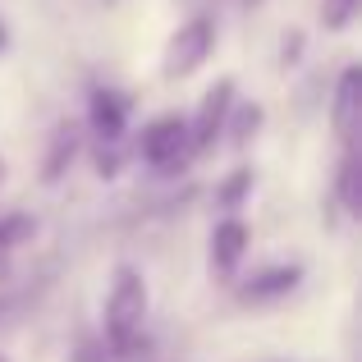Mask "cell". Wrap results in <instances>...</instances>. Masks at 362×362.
<instances>
[{"mask_svg":"<svg viewBox=\"0 0 362 362\" xmlns=\"http://www.w3.org/2000/svg\"><path fill=\"white\" fill-rule=\"evenodd\" d=\"M147 312H151L147 275H142L138 266H115L110 293H106V344L115 349V354H129V349L142 339Z\"/></svg>","mask_w":362,"mask_h":362,"instance_id":"1","label":"cell"},{"mask_svg":"<svg viewBox=\"0 0 362 362\" xmlns=\"http://www.w3.org/2000/svg\"><path fill=\"white\" fill-rule=\"evenodd\" d=\"M211 51H216V23H211V18H188V23L165 42V55H160V78L179 83V78H188V74H197Z\"/></svg>","mask_w":362,"mask_h":362,"instance_id":"2","label":"cell"},{"mask_svg":"<svg viewBox=\"0 0 362 362\" xmlns=\"http://www.w3.org/2000/svg\"><path fill=\"white\" fill-rule=\"evenodd\" d=\"M230 110H234V78H221L206 88L202 106H197V115L188 119V151H206L216 138L225 133V124H230Z\"/></svg>","mask_w":362,"mask_h":362,"instance_id":"3","label":"cell"},{"mask_svg":"<svg viewBox=\"0 0 362 362\" xmlns=\"http://www.w3.org/2000/svg\"><path fill=\"white\" fill-rule=\"evenodd\" d=\"M138 151H142V160H147L151 170H170L188 151V119H179V115L151 119L147 129H142V138H138Z\"/></svg>","mask_w":362,"mask_h":362,"instance_id":"4","label":"cell"},{"mask_svg":"<svg viewBox=\"0 0 362 362\" xmlns=\"http://www.w3.org/2000/svg\"><path fill=\"white\" fill-rule=\"evenodd\" d=\"M358 124H362V74L358 64H349L335 83V101H330V129L344 147L358 142Z\"/></svg>","mask_w":362,"mask_h":362,"instance_id":"5","label":"cell"},{"mask_svg":"<svg viewBox=\"0 0 362 362\" xmlns=\"http://www.w3.org/2000/svg\"><path fill=\"white\" fill-rule=\"evenodd\" d=\"M88 124H92L101 147H115L124 138V129H129V97L115 88H97L88 101Z\"/></svg>","mask_w":362,"mask_h":362,"instance_id":"6","label":"cell"},{"mask_svg":"<svg viewBox=\"0 0 362 362\" xmlns=\"http://www.w3.org/2000/svg\"><path fill=\"white\" fill-rule=\"evenodd\" d=\"M247 247H252V230H247L239 216H225L211 230V271L221 275V280H230V275L239 271V262L247 257Z\"/></svg>","mask_w":362,"mask_h":362,"instance_id":"7","label":"cell"},{"mask_svg":"<svg viewBox=\"0 0 362 362\" xmlns=\"http://www.w3.org/2000/svg\"><path fill=\"white\" fill-rule=\"evenodd\" d=\"M303 280V266L298 262H280V266H266V271H257L252 280H243L239 298L252 303V308H262V303H275V298H289L293 289H298Z\"/></svg>","mask_w":362,"mask_h":362,"instance_id":"8","label":"cell"},{"mask_svg":"<svg viewBox=\"0 0 362 362\" xmlns=\"http://www.w3.org/2000/svg\"><path fill=\"white\" fill-rule=\"evenodd\" d=\"M74 156H78V124H60V129L51 133V151H46V160H42V179L55 184V179L74 165Z\"/></svg>","mask_w":362,"mask_h":362,"instance_id":"9","label":"cell"},{"mask_svg":"<svg viewBox=\"0 0 362 362\" xmlns=\"http://www.w3.org/2000/svg\"><path fill=\"white\" fill-rule=\"evenodd\" d=\"M33 234H37V221H33V216H23V211L0 216V280L9 275V257L18 252V243H28Z\"/></svg>","mask_w":362,"mask_h":362,"instance_id":"10","label":"cell"},{"mask_svg":"<svg viewBox=\"0 0 362 362\" xmlns=\"http://www.w3.org/2000/svg\"><path fill=\"white\" fill-rule=\"evenodd\" d=\"M358 179H362L358 151H354V147H344V160H339V175H335V193H339V202H344V211H349V216H358V211H362V188H358Z\"/></svg>","mask_w":362,"mask_h":362,"instance_id":"11","label":"cell"},{"mask_svg":"<svg viewBox=\"0 0 362 362\" xmlns=\"http://www.w3.org/2000/svg\"><path fill=\"white\" fill-rule=\"evenodd\" d=\"M358 5H362V0H321V28L344 33V28L358 18Z\"/></svg>","mask_w":362,"mask_h":362,"instance_id":"12","label":"cell"},{"mask_svg":"<svg viewBox=\"0 0 362 362\" xmlns=\"http://www.w3.org/2000/svg\"><path fill=\"white\" fill-rule=\"evenodd\" d=\"M257 124H262V106H239V115H234V124H225V133H230L234 142H247L257 133Z\"/></svg>","mask_w":362,"mask_h":362,"instance_id":"13","label":"cell"},{"mask_svg":"<svg viewBox=\"0 0 362 362\" xmlns=\"http://www.w3.org/2000/svg\"><path fill=\"white\" fill-rule=\"evenodd\" d=\"M247 193H252V170H234V179L221 188V206H230V211H234Z\"/></svg>","mask_w":362,"mask_h":362,"instance_id":"14","label":"cell"},{"mask_svg":"<svg viewBox=\"0 0 362 362\" xmlns=\"http://www.w3.org/2000/svg\"><path fill=\"white\" fill-rule=\"evenodd\" d=\"M9 46V28H5V18H0V51Z\"/></svg>","mask_w":362,"mask_h":362,"instance_id":"15","label":"cell"},{"mask_svg":"<svg viewBox=\"0 0 362 362\" xmlns=\"http://www.w3.org/2000/svg\"><path fill=\"white\" fill-rule=\"evenodd\" d=\"M5 175H9V165H5V156H0V184H5Z\"/></svg>","mask_w":362,"mask_h":362,"instance_id":"16","label":"cell"},{"mask_svg":"<svg viewBox=\"0 0 362 362\" xmlns=\"http://www.w3.org/2000/svg\"><path fill=\"white\" fill-rule=\"evenodd\" d=\"M0 362H9V358H5V354H0Z\"/></svg>","mask_w":362,"mask_h":362,"instance_id":"17","label":"cell"}]
</instances>
